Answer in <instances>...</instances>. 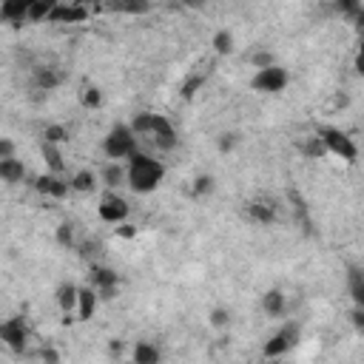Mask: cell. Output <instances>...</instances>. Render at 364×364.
<instances>
[{"label":"cell","instance_id":"8","mask_svg":"<svg viewBox=\"0 0 364 364\" xmlns=\"http://www.w3.org/2000/svg\"><path fill=\"white\" fill-rule=\"evenodd\" d=\"M148 139H151V145H154L159 154H171V151H176V145H179V131H176V125H173L171 117L154 114V128H151Z\"/></svg>","mask_w":364,"mask_h":364},{"label":"cell","instance_id":"31","mask_svg":"<svg viewBox=\"0 0 364 364\" xmlns=\"http://www.w3.org/2000/svg\"><path fill=\"white\" fill-rule=\"evenodd\" d=\"M65 139H68V128H65V125L48 122V125L43 128V142H51V145H60V148H63Z\"/></svg>","mask_w":364,"mask_h":364},{"label":"cell","instance_id":"33","mask_svg":"<svg viewBox=\"0 0 364 364\" xmlns=\"http://www.w3.org/2000/svg\"><path fill=\"white\" fill-rule=\"evenodd\" d=\"M205 85V74H188L185 80H182V85H179V94H182V100H193L196 97V91Z\"/></svg>","mask_w":364,"mask_h":364},{"label":"cell","instance_id":"23","mask_svg":"<svg viewBox=\"0 0 364 364\" xmlns=\"http://www.w3.org/2000/svg\"><path fill=\"white\" fill-rule=\"evenodd\" d=\"M40 156H43L48 173H63L65 171V159H63V148L60 145H51V142L40 139Z\"/></svg>","mask_w":364,"mask_h":364},{"label":"cell","instance_id":"40","mask_svg":"<svg viewBox=\"0 0 364 364\" xmlns=\"http://www.w3.org/2000/svg\"><path fill=\"white\" fill-rule=\"evenodd\" d=\"M117 233L125 236V239H134V236H136V230H134L131 225H117Z\"/></svg>","mask_w":364,"mask_h":364},{"label":"cell","instance_id":"15","mask_svg":"<svg viewBox=\"0 0 364 364\" xmlns=\"http://www.w3.org/2000/svg\"><path fill=\"white\" fill-rule=\"evenodd\" d=\"M91 11L80 3H57L54 11L48 14V23H82Z\"/></svg>","mask_w":364,"mask_h":364},{"label":"cell","instance_id":"3","mask_svg":"<svg viewBox=\"0 0 364 364\" xmlns=\"http://www.w3.org/2000/svg\"><path fill=\"white\" fill-rule=\"evenodd\" d=\"M316 136H318V142L324 145L327 154H333V156H338L344 162H355L358 159V145L347 131H341L336 125H321L316 131Z\"/></svg>","mask_w":364,"mask_h":364},{"label":"cell","instance_id":"19","mask_svg":"<svg viewBox=\"0 0 364 364\" xmlns=\"http://www.w3.org/2000/svg\"><path fill=\"white\" fill-rule=\"evenodd\" d=\"M131 361L134 364H159L162 361V350H159V344H154L148 338H139L131 347Z\"/></svg>","mask_w":364,"mask_h":364},{"label":"cell","instance_id":"28","mask_svg":"<svg viewBox=\"0 0 364 364\" xmlns=\"http://www.w3.org/2000/svg\"><path fill=\"white\" fill-rule=\"evenodd\" d=\"M80 105H82V108H88V111L102 108V91H100V85L85 82V85L80 88Z\"/></svg>","mask_w":364,"mask_h":364},{"label":"cell","instance_id":"11","mask_svg":"<svg viewBox=\"0 0 364 364\" xmlns=\"http://www.w3.org/2000/svg\"><path fill=\"white\" fill-rule=\"evenodd\" d=\"M34 191L40 193V196H46V199H65L68 193H71V188H68V176H63V173H43V176H37L34 179Z\"/></svg>","mask_w":364,"mask_h":364},{"label":"cell","instance_id":"7","mask_svg":"<svg viewBox=\"0 0 364 364\" xmlns=\"http://www.w3.org/2000/svg\"><path fill=\"white\" fill-rule=\"evenodd\" d=\"M97 216L105 222V225H125V219L131 216V205H128V199L122 196V193H117V191H105L102 193V199H100V205H97Z\"/></svg>","mask_w":364,"mask_h":364},{"label":"cell","instance_id":"12","mask_svg":"<svg viewBox=\"0 0 364 364\" xmlns=\"http://www.w3.org/2000/svg\"><path fill=\"white\" fill-rule=\"evenodd\" d=\"M245 216H247L253 225L267 228V225L276 222V202H270V199H253V202L245 205Z\"/></svg>","mask_w":364,"mask_h":364},{"label":"cell","instance_id":"41","mask_svg":"<svg viewBox=\"0 0 364 364\" xmlns=\"http://www.w3.org/2000/svg\"><path fill=\"white\" fill-rule=\"evenodd\" d=\"M108 353H111V355H119V353H122V338H111V341H108Z\"/></svg>","mask_w":364,"mask_h":364},{"label":"cell","instance_id":"39","mask_svg":"<svg viewBox=\"0 0 364 364\" xmlns=\"http://www.w3.org/2000/svg\"><path fill=\"white\" fill-rule=\"evenodd\" d=\"M40 358H43L46 364H60V353H57L54 347H43V353H40Z\"/></svg>","mask_w":364,"mask_h":364},{"label":"cell","instance_id":"29","mask_svg":"<svg viewBox=\"0 0 364 364\" xmlns=\"http://www.w3.org/2000/svg\"><path fill=\"white\" fill-rule=\"evenodd\" d=\"M54 239H57V245H63V247H77V225L71 222V219H63L60 225H57V230H54Z\"/></svg>","mask_w":364,"mask_h":364},{"label":"cell","instance_id":"18","mask_svg":"<svg viewBox=\"0 0 364 364\" xmlns=\"http://www.w3.org/2000/svg\"><path fill=\"white\" fill-rule=\"evenodd\" d=\"M100 185H105V191H119L125 185V165L122 162H105L97 171Z\"/></svg>","mask_w":364,"mask_h":364},{"label":"cell","instance_id":"34","mask_svg":"<svg viewBox=\"0 0 364 364\" xmlns=\"http://www.w3.org/2000/svg\"><path fill=\"white\" fill-rule=\"evenodd\" d=\"M230 318H233V313H230V307H213L210 313H208V324L210 327H216V330H228L230 327Z\"/></svg>","mask_w":364,"mask_h":364},{"label":"cell","instance_id":"20","mask_svg":"<svg viewBox=\"0 0 364 364\" xmlns=\"http://www.w3.org/2000/svg\"><path fill=\"white\" fill-rule=\"evenodd\" d=\"M68 188L71 193H94L100 188V179H97V171L91 168H80L68 176Z\"/></svg>","mask_w":364,"mask_h":364},{"label":"cell","instance_id":"6","mask_svg":"<svg viewBox=\"0 0 364 364\" xmlns=\"http://www.w3.org/2000/svg\"><path fill=\"white\" fill-rule=\"evenodd\" d=\"M88 287L97 290L100 301L102 299H114L119 293V273L108 264H100V262H91L88 264Z\"/></svg>","mask_w":364,"mask_h":364},{"label":"cell","instance_id":"30","mask_svg":"<svg viewBox=\"0 0 364 364\" xmlns=\"http://www.w3.org/2000/svg\"><path fill=\"white\" fill-rule=\"evenodd\" d=\"M213 188H216V179H213L210 173H199V176H193V182H191V196H193V199L210 196Z\"/></svg>","mask_w":364,"mask_h":364},{"label":"cell","instance_id":"10","mask_svg":"<svg viewBox=\"0 0 364 364\" xmlns=\"http://www.w3.org/2000/svg\"><path fill=\"white\" fill-rule=\"evenodd\" d=\"M63 82H65V74L57 65H34L31 68V88L40 91V94H51Z\"/></svg>","mask_w":364,"mask_h":364},{"label":"cell","instance_id":"38","mask_svg":"<svg viewBox=\"0 0 364 364\" xmlns=\"http://www.w3.org/2000/svg\"><path fill=\"white\" fill-rule=\"evenodd\" d=\"M350 321H353V327L358 333H364V307H353L350 310Z\"/></svg>","mask_w":364,"mask_h":364},{"label":"cell","instance_id":"5","mask_svg":"<svg viewBox=\"0 0 364 364\" xmlns=\"http://www.w3.org/2000/svg\"><path fill=\"white\" fill-rule=\"evenodd\" d=\"M299 336H301V327L296 324V321H284L264 344H262V355L270 361V358H282V355H287L296 344H299Z\"/></svg>","mask_w":364,"mask_h":364},{"label":"cell","instance_id":"26","mask_svg":"<svg viewBox=\"0 0 364 364\" xmlns=\"http://www.w3.org/2000/svg\"><path fill=\"white\" fill-rule=\"evenodd\" d=\"M128 128L134 131V136H148L151 128H154V111H136L131 119H128Z\"/></svg>","mask_w":364,"mask_h":364},{"label":"cell","instance_id":"37","mask_svg":"<svg viewBox=\"0 0 364 364\" xmlns=\"http://www.w3.org/2000/svg\"><path fill=\"white\" fill-rule=\"evenodd\" d=\"M17 156V142L9 136H0V159H11Z\"/></svg>","mask_w":364,"mask_h":364},{"label":"cell","instance_id":"36","mask_svg":"<svg viewBox=\"0 0 364 364\" xmlns=\"http://www.w3.org/2000/svg\"><path fill=\"white\" fill-rule=\"evenodd\" d=\"M301 154H304L307 159H321L327 151H324V145L318 142V136H310V139L301 145Z\"/></svg>","mask_w":364,"mask_h":364},{"label":"cell","instance_id":"24","mask_svg":"<svg viewBox=\"0 0 364 364\" xmlns=\"http://www.w3.org/2000/svg\"><path fill=\"white\" fill-rule=\"evenodd\" d=\"M210 48H213L219 57L233 54V48H236V37H233V31H230V28H216L213 37H210Z\"/></svg>","mask_w":364,"mask_h":364},{"label":"cell","instance_id":"16","mask_svg":"<svg viewBox=\"0 0 364 364\" xmlns=\"http://www.w3.org/2000/svg\"><path fill=\"white\" fill-rule=\"evenodd\" d=\"M262 313L267 318H282L287 313V296H284V290H279V287L264 290L262 293Z\"/></svg>","mask_w":364,"mask_h":364},{"label":"cell","instance_id":"4","mask_svg":"<svg viewBox=\"0 0 364 364\" xmlns=\"http://www.w3.org/2000/svg\"><path fill=\"white\" fill-rule=\"evenodd\" d=\"M290 85V71L284 68V65H270V68H262V71H256L253 77H250V91H256V94H264V97H276V94H282L284 88Z\"/></svg>","mask_w":364,"mask_h":364},{"label":"cell","instance_id":"32","mask_svg":"<svg viewBox=\"0 0 364 364\" xmlns=\"http://www.w3.org/2000/svg\"><path fill=\"white\" fill-rule=\"evenodd\" d=\"M247 60H250V68H256V71L276 65V54H273V51H267V48H256V51H250V54H247Z\"/></svg>","mask_w":364,"mask_h":364},{"label":"cell","instance_id":"14","mask_svg":"<svg viewBox=\"0 0 364 364\" xmlns=\"http://www.w3.org/2000/svg\"><path fill=\"white\" fill-rule=\"evenodd\" d=\"M77 287H80V284H74V282H60V284H57V290H54V301H57L60 313L65 316V318H63L65 324L71 321L68 316L77 310Z\"/></svg>","mask_w":364,"mask_h":364},{"label":"cell","instance_id":"35","mask_svg":"<svg viewBox=\"0 0 364 364\" xmlns=\"http://www.w3.org/2000/svg\"><path fill=\"white\" fill-rule=\"evenodd\" d=\"M239 134L236 131H222L219 136H216V151L219 154H233L236 151V145H239Z\"/></svg>","mask_w":364,"mask_h":364},{"label":"cell","instance_id":"22","mask_svg":"<svg viewBox=\"0 0 364 364\" xmlns=\"http://www.w3.org/2000/svg\"><path fill=\"white\" fill-rule=\"evenodd\" d=\"M347 290H350L353 307H364V267L361 264L347 267Z\"/></svg>","mask_w":364,"mask_h":364},{"label":"cell","instance_id":"42","mask_svg":"<svg viewBox=\"0 0 364 364\" xmlns=\"http://www.w3.org/2000/svg\"><path fill=\"white\" fill-rule=\"evenodd\" d=\"M336 102H338V105H350V97H347V94H338Z\"/></svg>","mask_w":364,"mask_h":364},{"label":"cell","instance_id":"27","mask_svg":"<svg viewBox=\"0 0 364 364\" xmlns=\"http://www.w3.org/2000/svg\"><path fill=\"white\" fill-rule=\"evenodd\" d=\"M57 0H31L28 3V23H48V14L54 11Z\"/></svg>","mask_w":364,"mask_h":364},{"label":"cell","instance_id":"9","mask_svg":"<svg viewBox=\"0 0 364 364\" xmlns=\"http://www.w3.org/2000/svg\"><path fill=\"white\" fill-rule=\"evenodd\" d=\"M0 344H6L11 353H26L28 347V324L23 316H9L0 321Z\"/></svg>","mask_w":364,"mask_h":364},{"label":"cell","instance_id":"13","mask_svg":"<svg viewBox=\"0 0 364 364\" xmlns=\"http://www.w3.org/2000/svg\"><path fill=\"white\" fill-rule=\"evenodd\" d=\"M97 307H100V296H97V290H91L88 284H80L77 287V321H91L94 318V313H97Z\"/></svg>","mask_w":364,"mask_h":364},{"label":"cell","instance_id":"25","mask_svg":"<svg viewBox=\"0 0 364 364\" xmlns=\"http://www.w3.org/2000/svg\"><path fill=\"white\" fill-rule=\"evenodd\" d=\"M108 11H122V14H148L151 11V3L145 0H114V3H105Z\"/></svg>","mask_w":364,"mask_h":364},{"label":"cell","instance_id":"1","mask_svg":"<svg viewBox=\"0 0 364 364\" xmlns=\"http://www.w3.org/2000/svg\"><path fill=\"white\" fill-rule=\"evenodd\" d=\"M165 179V165L145 154V151H136L125 159V185L134 191V193H154Z\"/></svg>","mask_w":364,"mask_h":364},{"label":"cell","instance_id":"2","mask_svg":"<svg viewBox=\"0 0 364 364\" xmlns=\"http://www.w3.org/2000/svg\"><path fill=\"white\" fill-rule=\"evenodd\" d=\"M139 151V139L134 136V131L128 128V122H114L105 136H102V154L108 162H122L131 154Z\"/></svg>","mask_w":364,"mask_h":364},{"label":"cell","instance_id":"21","mask_svg":"<svg viewBox=\"0 0 364 364\" xmlns=\"http://www.w3.org/2000/svg\"><path fill=\"white\" fill-rule=\"evenodd\" d=\"M26 176H28V171H26V162L23 159H17V156L0 159V182L3 185H20Z\"/></svg>","mask_w":364,"mask_h":364},{"label":"cell","instance_id":"17","mask_svg":"<svg viewBox=\"0 0 364 364\" xmlns=\"http://www.w3.org/2000/svg\"><path fill=\"white\" fill-rule=\"evenodd\" d=\"M28 3L31 0H3L0 3V20L11 26H26L28 23Z\"/></svg>","mask_w":364,"mask_h":364}]
</instances>
